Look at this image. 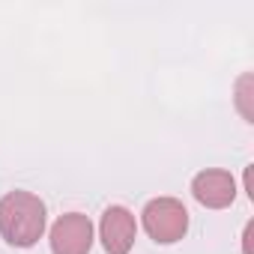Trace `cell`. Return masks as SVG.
<instances>
[{"label": "cell", "instance_id": "cell-1", "mask_svg": "<svg viewBox=\"0 0 254 254\" xmlns=\"http://www.w3.org/2000/svg\"><path fill=\"white\" fill-rule=\"evenodd\" d=\"M0 233L15 248H30L45 233V203L30 191H9L0 200Z\"/></svg>", "mask_w": 254, "mask_h": 254}, {"label": "cell", "instance_id": "cell-2", "mask_svg": "<svg viewBox=\"0 0 254 254\" xmlns=\"http://www.w3.org/2000/svg\"><path fill=\"white\" fill-rule=\"evenodd\" d=\"M144 227L147 233L162 242V245H171L177 239L186 236L189 230V212L180 200L174 197H156L144 206Z\"/></svg>", "mask_w": 254, "mask_h": 254}, {"label": "cell", "instance_id": "cell-3", "mask_svg": "<svg viewBox=\"0 0 254 254\" xmlns=\"http://www.w3.org/2000/svg\"><path fill=\"white\" fill-rule=\"evenodd\" d=\"M93 245V221L81 212H66L51 227L54 254H87Z\"/></svg>", "mask_w": 254, "mask_h": 254}, {"label": "cell", "instance_id": "cell-4", "mask_svg": "<svg viewBox=\"0 0 254 254\" xmlns=\"http://www.w3.org/2000/svg\"><path fill=\"white\" fill-rule=\"evenodd\" d=\"M99 230H102V245L108 254H129L135 245L138 224H135V215L126 206H108Z\"/></svg>", "mask_w": 254, "mask_h": 254}, {"label": "cell", "instance_id": "cell-5", "mask_svg": "<svg viewBox=\"0 0 254 254\" xmlns=\"http://www.w3.org/2000/svg\"><path fill=\"white\" fill-rule=\"evenodd\" d=\"M191 194L206 209H224L236 197V183L227 171H200L191 180Z\"/></svg>", "mask_w": 254, "mask_h": 254}]
</instances>
